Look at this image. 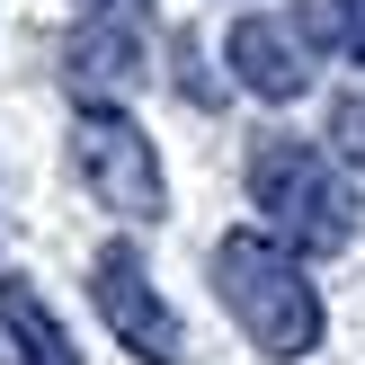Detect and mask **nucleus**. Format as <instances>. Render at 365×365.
I'll use <instances>...</instances> for the list:
<instances>
[{"label":"nucleus","instance_id":"nucleus-1","mask_svg":"<svg viewBox=\"0 0 365 365\" xmlns=\"http://www.w3.org/2000/svg\"><path fill=\"white\" fill-rule=\"evenodd\" d=\"M214 294L241 321V339L259 356H312L321 348V285L303 267V250H285L277 232H232L214 250Z\"/></svg>","mask_w":365,"mask_h":365},{"label":"nucleus","instance_id":"nucleus-2","mask_svg":"<svg viewBox=\"0 0 365 365\" xmlns=\"http://www.w3.org/2000/svg\"><path fill=\"white\" fill-rule=\"evenodd\" d=\"M250 205L267 214L285 250H348L356 241V187L339 170V152L303 134H267L250 152Z\"/></svg>","mask_w":365,"mask_h":365},{"label":"nucleus","instance_id":"nucleus-3","mask_svg":"<svg viewBox=\"0 0 365 365\" xmlns=\"http://www.w3.org/2000/svg\"><path fill=\"white\" fill-rule=\"evenodd\" d=\"M71 170H81L89 196H98L107 214H125V223H160V214H170L160 152H152V134H143L116 98H89L81 116H71Z\"/></svg>","mask_w":365,"mask_h":365},{"label":"nucleus","instance_id":"nucleus-4","mask_svg":"<svg viewBox=\"0 0 365 365\" xmlns=\"http://www.w3.org/2000/svg\"><path fill=\"white\" fill-rule=\"evenodd\" d=\"M89 303H98V321L116 330V348L134 356V365H178V356H187V330H178V312L160 303L152 267H143L125 241L89 259Z\"/></svg>","mask_w":365,"mask_h":365},{"label":"nucleus","instance_id":"nucleus-5","mask_svg":"<svg viewBox=\"0 0 365 365\" xmlns=\"http://www.w3.org/2000/svg\"><path fill=\"white\" fill-rule=\"evenodd\" d=\"M223 53H232V71H241V89H259V98H303V89H312V45H303L294 18H267V9L232 18Z\"/></svg>","mask_w":365,"mask_h":365},{"label":"nucleus","instance_id":"nucleus-6","mask_svg":"<svg viewBox=\"0 0 365 365\" xmlns=\"http://www.w3.org/2000/svg\"><path fill=\"white\" fill-rule=\"evenodd\" d=\"M63 63H71V81H81V98H116V89L143 81V27L134 18H81Z\"/></svg>","mask_w":365,"mask_h":365},{"label":"nucleus","instance_id":"nucleus-7","mask_svg":"<svg viewBox=\"0 0 365 365\" xmlns=\"http://www.w3.org/2000/svg\"><path fill=\"white\" fill-rule=\"evenodd\" d=\"M0 348H9V365H81L71 330L53 321V303L27 277H0Z\"/></svg>","mask_w":365,"mask_h":365},{"label":"nucleus","instance_id":"nucleus-8","mask_svg":"<svg viewBox=\"0 0 365 365\" xmlns=\"http://www.w3.org/2000/svg\"><path fill=\"white\" fill-rule=\"evenodd\" d=\"M285 18L303 27L312 53H348V63H365V0H294Z\"/></svg>","mask_w":365,"mask_h":365},{"label":"nucleus","instance_id":"nucleus-9","mask_svg":"<svg viewBox=\"0 0 365 365\" xmlns=\"http://www.w3.org/2000/svg\"><path fill=\"white\" fill-rule=\"evenodd\" d=\"M330 134H339V152L365 170V98H339V116H330Z\"/></svg>","mask_w":365,"mask_h":365},{"label":"nucleus","instance_id":"nucleus-10","mask_svg":"<svg viewBox=\"0 0 365 365\" xmlns=\"http://www.w3.org/2000/svg\"><path fill=\"white\" fill-rule=\"evenodd\" d=\"M81 9L89 18H134V27H143V0H81Z\"/></svg>","mask_w":365,"mask_h":365}]
</instances>
